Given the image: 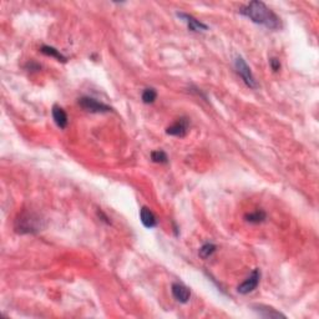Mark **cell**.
Returning <instances> with one entry per match:
<instances>
[{"instance_id": "cell-17", "label": "cell", "mask_w": 319, "mask_h": 319, "mask_svg": "<svg viewBox=\"0 0 319 319\" xmlns=\"http://www.w3.org/2000/svg\"><path fill=\"white\" fill-rule=\"evenodd\" d=\"M269 65H270V67H272V70H273V71H278V70L281 69V63H279L278 59H276V58L270 59Z\"/></svg>"}, {"instance_id": "cell-3", "label": "cell", "mask_w": 319, "mask_h": 319, "mask_svg": "<svg viewBox=\"0 0 319 319\" xmlns=\"http://www.w3.org/2000/svg\"><path fill=\"white\" fill-rule=\"evenodd\" d=\"M235 67H236L237 72L242 78L243 83L247 85L251 89H257L258 87V84H257L256 79L253 76L252 71H251L250 67L247 65V63L245 61V59L242 56H237L236 60H235Z\"/></svg>"}, {"instance_id": "cell-1", "label": "cell", "mask_w": 319, "mask_h": 319, "mask_svg": "<svg viewBox=\"0 0 319 319\" xmlns=\"http://www.w3.org/2000/svg\"><path fill=\"white\" fill-rule=\"evenodd\" d=\"M239 13L254 24L263 25L270 30H278L282 28L281 19L262 1H251L247 5L242 6Z\"/></svg>"}, {"instance_id": "cell-8", "label": "cell", "mask_w": 319, "mask_h": 319, "mask_svg": "<svg viewBox=\"0 0 319 319\" xmlns=\"http://www.w3.org/2000/svg\"><path fill=\"white\" fill-rule=\"evenodd\" d=\"M171 292H172L173 298L180 303H187L191 298V290L184 285L182 283H173L171 287Z\"/></svg>"}, {"instance_id": "cell-16", "label": "cell", "mask_w": 319, "mask_h": 319, "mask_svg": "<svg viewBox=\"0 0 319 319\" xmlns=\"http://www.w3.org/2000/svg\"><path fill=\"white\" fill-rule=\"evenodd\" d=\"M151 160L156 164H167L168 162V157H167L166 152L162 150H157V151H152L151 152Z\"/></svg>"}, {"instance_id": "cell-11", "label": "cell", "mask_w": 319, "mask_h": 319, "mask_svg": "<svg viewBox=\"0 0 319 319\" xmlns=\"http://www.w3.org/2000/svg\"><path fill=\"white\" fill-rule=\"evenodd\" d=\"M140 218H141L142 224L146 228H153L157 226V219H156L155 215L150 208L142 207L140 210Z\"/></svg>"}, {"instance_id": "cell-5", "label": "cell", "mask_w": 319, "mask_h": 319, "mask_svg": "<svg viewBox=\"0 0 319 319\" xmlns=\"http://www.w3.org/2000/svg\"><path fill=\"white\" fill-rule=\"evenodd\" d=\"M259 281H261V270L257 268L251 273V276L246 279L245 282H242L241 285L237 287V292L241 294H248L251 292L256 289L259 285Z\"/></svg>"}, {"instance_id": "cell-15", "label": "cell", "mask_w": 319, "mask_h": 319, "mask_svg": "<svg viewBox=\"0 0 319 319\" xmlns=\"http://www.w3.org/2000/svg\"><path fill=\"white\" fill-rule=\"evenodd\" d=\"M156 99H157V92L152 87H147L142 92V101L145 104H152V102H155Z\"/></svg>"}, {"instance_id": "cell-14", "label": "cell", "mask_w": 319, "mask_h": 319, "mask_svg": "<svg viewBox=\"0 0 319 319\" xmlns=\"http://www.w3.org/2000/svg\"><path fill=\"white\" fill-rule=\"evenodd\" d=\"M216 250H217V247H216V245H213V243H204V245L200 248L199 254L201 258L207 259L216 252Z\"/></svg>"}, {"instance_id": "cell-9", "label": "cell", "mask_w": 319, "mask_h": 319, "mask_svg": "<svg viewBox=\"0 0 319 319\" xmlns=\"http://www.w3.org/2000/svg\"><path fill=\"white\" fill-rule=\"evenodd\" d=\"M252 309L257 314H259V317H263V318H285V314L277 312L274 308L268 307V305L265 304H253Z\"/></svg>"}, {"instance_id": "cell-2", "label": "cell", "mask_w": 319, "mask_h": 319, "mask_svg": "<svg viewBox=\"0 0 319 319\" xmlns=\"http://www.w3.org/2000/svg\"><path fill=\"white\" fill-rule=\"evenodd\" d=\"M44 227L43 219L33 212H23L15 219V231L20 235H34Z\"/></svg>"}, {"instance_id": "cell-7", "label": "cell", "mask_w": 319, "mask_h": 319, "mask_svg": "<svg viewBox=\"0 0 319 319\" xmlns=\"http://www.w3.org/2000/svg\"><path fill=\"white\" fill-rule=\"evenodd\" d=\"M176 15H177L178 17H181L182 20L187 24V26H188V29H190L191 32L199 33V32H206V30H208V26L206 25V24L197 20V19L193 17L192 15L185 14V13H177Z\"/></svg>"}, {"instance_id": "cell-6", "label": "cell", "mask_w": 319, "mask_h": 319, "mask_svg": "<svg viewBox=\"0 0 319 319\" xmlns=\"http://www.w3.org/2000/svg\"><path fill=\"white\" fill-rule=\"evenodd\" d=\"M188 127H190V121L187 118H180L176 122H173L171 126L166 129L167 135L176 136V137H184L186 134L188 133Z\"/></svg>"}, {"instance_id": "cell-10", "label": "cell", "mask_w": 319, "mask_h": 319, "mask_svg": "<svg viewBox=\"0 0 319 319\" xmlns=\"http://www.w3.org/2000/svg\"><path fill=\"white\" fill-rule=\"evenodd\" d=\"M51 112L52 118H54L56 126L60 127V129H65V127L67 126V124H69V118H67L65 110H64L63 107L58 106V105H54Z\"/></svg>"}, {"instance_id": "cell-4", "label": "cell", "mask_w": 319, "mask_h": 319, "mask_svg": "<svg viewBox=\"0 0 319 319\" xmlns=\"http://www.w3.org/2000/svg\"><path fill=\"white\" fill-rule=\"evenodd\" d=\"M79 105L83 107L85 111L92 112V114H104V112L112 111L110 106H107L104 102L95 100V99L89 98V96H84V98L79 99Z\"/></svg>"}, {"instance_id": "cell-12", "label": "cell", "mask_w": 319, "mask_h": 319, "mask_svg": "<svg viewBox=\"0 0 319 319\" xmlns=\"http://www.w3.org/2000/svg\"><path fill=\"white\" fill-rule=\"evenodd\" d=\"M40 51L43 52L44 55H46V56H51V58H55L58 61H61V63H67V56H64L59 50H56L55 48H52V46L43 45L40 48Z\"/></svg>"}, {"instance_id": "cell-13", "label": "cell", "mask_w": 319, "mask_h": 319, "mask_svg": "<svg viewBox=\"0 0 319 319\" xmlns=\"http://www.w3.org/2000/svg\"><path fill=\"white\" fill-rule=\"evenodd\" d=\"M266 218H267V215H266L265 211H262V210L247 213V215L245 216L246 221H247L248 223H253V224L262 223V222L266 221Z\"/></svg>"}]
</instances>
